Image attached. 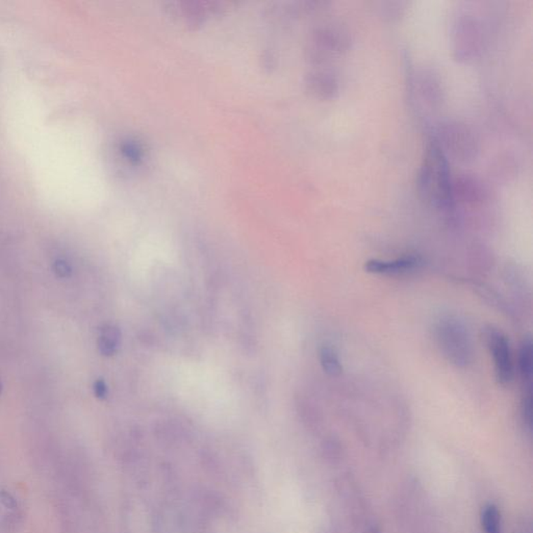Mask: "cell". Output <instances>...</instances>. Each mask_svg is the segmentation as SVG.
<instances>
[{
	"label": "cell",
	"mask_w": 533,
	"mask_h": 533,
	"mask_svg": "<svg viewBox=\"0 0 533 533\" xmlns=\"http://www.w3.org/2000/svg\"><path fill=\"white\" fill-rule=\"evenodd\" d=\"M419 184L423 196L434 206L444 210L452 208L454 190L451 182L448 162L436 139L427 147Z\"/></svg>",
	"instance_id": "cell-1"
},
{
	"label": "cell",
	"mask_w": 533,
	"mask_h": 533,
	"mask_svg": "<svg viewBox=\"0 0 533 533\" xmlns=\"http://www.w3.org/2000/svg\"><path fill=\"white\" fill-rule=\"evenodd\" d=\"M436 343L443 356L453 366L466 367L472 362V344L468 330L459 320L445 317L434 328Z\"/></svg>",
	"instance_id": "cell-2"
},
{
	"label": "cell",
	"mask_w": 533,
	"mask_h": 533,
	"mask_svg": "<svg viewBox=\"0 0 533 533\" xmlns=\"http://www.w3.org/2000/svg\"><path fill=\"white\" fill-rule=\"evenodd\" d=\"M399 525L404 533H431L429 511L421 485L416 480L404 485L397 505Z\"/></svg>",
	"instance_id": "cell-3"
},
{
	"label": "cell",
	"mask_w": 533,
	"mask_h": 533,
	"mask_svg": "<svg viewBox=\"0 0 533 533\" xmlns=\"http://www.w3.org/2000/svg\"><path fill=\"white\" fill-rule=\"evenodd\" d=\"M485 335L487 348L493 358L496 379L501 386H508L513 382L515 373L509 339L504 333L493 326L485 328Z\"/></svg>",
	"instance_id": "cell-4"
},
{
	"label": "cell",
	"mask_w": 533,
	"mask_h": 533,
	"mask_svg": "<svg viewBox=\"0 0 533 533\" xmlns=\"http://www.w3.org/2000/svg\"><path fill=\"white\" fill-rule=\"evenodd\" d=\"M422 265V259L417 255H403L395 259H372L365 263V270L371 274L386 275V276H396V275L407 274L418 270Z\"/></svg>",
	"instance_id": "cell-5"
},
{
	"label": "cell",
	"mask_w": 533,
	"mask_h": 533,
	"mask_svg": "<svg viewBox=\"0 0 533 533\" xmlns=\"http://www.w3.org/2000/svg\"><path fill=\"white\" fill-rule=\"evenodd\" d=\"M121 343V332L114 324H105L100 328L98 335V349L103 356H113L117 353Z\"/></svg>",
	"instance_id": "cell-6"
},
{
	"label": "cell",
	"mask_w": 533,
	"mask_h": 533,
	"mask_svg": "<svg viewBox=\"0 0 533 533\" xmlns=\"http://www.w3.org/2000/svg\"><path fill=\"white\" fill-rule=\"evenodd\" d=\"M519 372L522 386H532L533 349L530 337H525L522 342L519 351Z\"/></svg>",
	"instance_id": "cell-7"
},
{
	"label": "cell",
	"mask_w": 533,
	"mask_h": 533,
	"mask_svg": "<svg viewBox=\"0 0 533 533\" xmlns=\"http://www.w3.org/2000/svg\"><path fill=\"white\" fill-rule=\"evenodd\" d=\"M319 360L322 369L332 377L339 376L343 372L341 360L337 350L330 345H323L319 349Z\"/></svg>",
	"instance_id": "cell-8"
},
{
	"label": "cell",
	"mask_w": 533,
	"mask_h": 533,
	"mask_svg": "<svg viewBox=\"0 0 533 533\" xmlns=\"http://www.w3.org/2000/svg\"><path fill=\"white\" fill-rule=\"evenodd\" d=\"M480 517L483 533H503L502 515L497 505H485Z\"/></svg>",
	"instance_id": "cell-9"
},
{
	"label": "cell",
	"mask_w": 533,
	"mask_h": 533,
	"mask_svg": "<svg viewBox=\"0 0 533 533\" xmlns=\"http://www.w3.org/2000/svg\"><path fill=\"white\" fill-rule=\"evenodd\" d=\"M521 418L524 427L532 433L533 422L532 386H522Z\"/></svg>",
	"instance_id": "cell-10"
},
{
	"label": "cell",
	"mask_w": 533,
	"mask_h": 533,
	"mask_svg": "<svg viewBox=\"0 0 533 533\" xmlns=\"http://www.w3.org/2000/svg\"><path fill=\"white\" fill-rule=\"evenodd\" d=\"M322 455L332 465L341 463L344 457V449L339 440H328L322 446Z\"/></svg>",
	"instance_id": "cell-11"
},
{
	"label": "cell",
	"mask_w": 533,
	"mask_h": 533,
	"mask_svg": "<svg viewBox=\"0 0 533 533\" xmlns=\"http://www.w3.org/2000/svg\"><path fill=\"white\" fill-rule=\"evenodd\" d=\"M313 85L315 86L316 91L325 96H332L333 92L337 91V83H335V79H332L330 75H318L315 81H313Z\"/></svg>",
	"instance_id": "cell-12"
},
{
	"label": "cell",
	"mask_w": 533,
	"mask_h": 533,
	"mask_svg": "<svg viewBox=\"0 0 533 533\" xmlns=\"http://www.w3.org/2000/svg\"><path fill=\"white\" fill-rule=\"evenodd\" d=\"M53 271L58 277L68 278L72 274V268L65 259H59L53 264Z\"/></svg>",
	"instance_id": "cell-13"
},
{
	"label": "cell",
	"mask_w": 533,
	"mask_h": 533,
	"mask_svg": "<svg viewBox=\"0 0 533 533\" xmlns=\"http://www.w3.org/2000/svg\"><path fill=\"white\" fill-rule=\"evenodd\" d=\"M93 390L96 398L100 400L107 398V395H109V388L103 379H97L94 382Z\"/></svg>",
	"instance_id": "cell-14"
},
{
	"label": "cell",
	"mask_w": 533,
	"mask_h": 533,
	"mask_svg": "<svg viewBox=\"0 0 533 533\" xmlns=\"http://www.w3.org/2000/svg\"><path fill=\"white\" fill-rule=\"evenodd\" d=\"M0 502H1L6 508L16 509L17 506H18L16 499H15L10 493H8V492L6 491L0 492Z\"/></svg>",
	"instance_id": "cell-15"
},
{
	"label": "cell",
	"mask_w": 533,
	"mask_h": 533,
	"mask_svg": "<svg viewBox=\"0 0 533 533\" xmlns=\"http://www.w3.org/2000/svg\"><path fill=\"white\" fill-rule=\"evenodd\" d=\"M21 523L20 515L17 513H11L4 520V524H6L8 528H16L17 525Z\"/></svg>",
	"instance_id": "cell-16"
},
{
	"label": "cell",
	"mask_w": 533,
	"mask_h": 533,
	"mask_svg": "<svg viewBox=\"0 0 533 533\" xmlns=\"http://www.w3.org/2000/svg\"><path fill=\"white\" fill-rule=\"evenodd\" d=\"M362 533H384V532H382V527H380V524L378 523L377 520H376L375 522H373V523L370 524V525L367 526L366 529L363 530Z\"/></svg>",
	"instance_id": "cell-17"
},
{
	"label": "cell",
	"mask_w": 533,
	"mask_h": 533,
	"mask_svg": "<svg viewBox=\"0 0 533 533\" xmlns=\"http://www.w3.org/2000/svg\"><path fill=\"white\" fill-rule=\"evenodd\" d=\"M519 533H532V528H530V523H527V522L525 521V523L522 524L521 528H520Z\"/></svg>",
	"instance_id": "cell-18"
},
{
	"label": "cell",
	"mask_w": 533,
	"mask_h": 533,
	"mask_svg": "<svg viewBox=\"0 0 533 533\" xmlns=\"http://www.w3.org/2000/svg\"><path fill=\"white\" fill-rule=\"evenodd\" d=\"M0 393H1V384H0Z\"/></svg>",
	"instance_id": "cell-19"
}]
</instances>
